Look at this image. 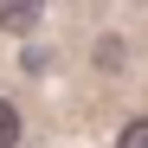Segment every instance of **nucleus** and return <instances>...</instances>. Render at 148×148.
Segmentation results:
<instances>
[{
	"instance_id": "nucleus-1",
	"label": "nucleus",
	"mask_w": 148,
	"mask_h": 148,
	"mask_svg": "<svg viewBox=\"0 0 148 148\" xmlns=\"http://www.w3.org/2000/svg\"><path fill=\"white\" fill-rule=\"evenodd\" d=\"M39 13H45V0H0V26L7 32H32Z\"/></svg>"
},
{
	"instance_id": "nucleus-2",
	"label": "nucleus",
	"mask_w": 148,
	"mask_h": 148,
	"mask_svg": "<svg viewBox=\"0 0 148 148\" xmlns=\"http://www.w3.org/2000/svg\"><path fill=\"white\" fill-rule=\"evenodd\" d=\"M0 148H19V110L0 97Z\"/></svg>"
},
{
	"instance_id": "nucleus-3",
	"label": "nucleus",
	"mask_w": 148,
	"mask_h": 148,
	"mask_svg": "<svg viewBox=\"0 0 148 148\" xmlns=\"http://www.w3.org/2000/svg\"><path fill=\"white\" fill-rule=\"evenodd\" d=\"M116 148H148V116H135V122H122V135H116Z\"/></svg>"
},
{
	"instance_id": "nucleus-4",
	"label": "nucleus",
	"mask_w": 148,
	"mask_h": 148,
	"mask_svg": "<svg viewBox=\"0 0 148 148\" xmlns=\"http://www.w3.org/2000/svg\"><path fill=\"white\" fill-rule=\"evenodd\" d=\"M97 64H110V71H116V64H122V45H116V39H103V45H97Z\"/></svg>"
}]
</instances>
